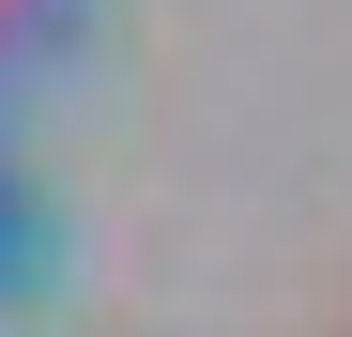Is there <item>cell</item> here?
<instances>
[{
  "label": "cell",
  "mask_w": 352,
  "mask_h": 337,
  "mask_svg": "<svg viewBox=\"0 0 352 337\" xmlns=\"http://www.w3.org/2000/svg\"><path fill=\"white\" fill-rule=\"evenodd\" d=\"M337 337H352V322H337Z\"/></svg>",
  "instance_id": "1"
}]
</instances>
